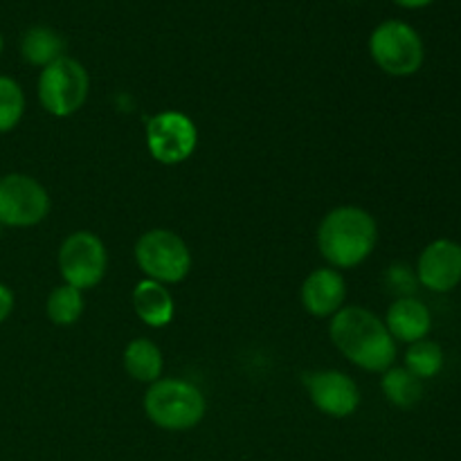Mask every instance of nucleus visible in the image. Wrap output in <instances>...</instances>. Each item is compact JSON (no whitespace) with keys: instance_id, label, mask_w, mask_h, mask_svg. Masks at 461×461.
I'll return each instance as SVG.
<instances>
[{"instance_id":"obj_18","label":"nucleus","mask_w":461,"mask_h":461,"mask_svg":"<svg viewBox=\"0 0 461 461\" xmlns=\"http://www.w3.org/2000/svg\"><path fill=\"white\" fill-rule=\"evenodd\" d=\"M84 309V291L68 286V284L54 288L45 302V313H48L50 322L57 327H72L75 322H79Z\"/></svg>"},{"instance_id":"obj_11","label":"nucleus","mask_w":461,"mask_h":461,"mask_svg":"<svg viewBox=\"0 0 461 461\" xmlns=\"http://www.w3.org/2000/svg\"><path fill=\"white\" fill-rule=\"evenodd\" d=\"M417 282L432 293H450L461 284V243L435 239L417 259Z\"/></svg>"},{"instance_id":"obj_3","label":"nucleus","mask_w":461,"mask_h":461,"mask_svg":"<svg viewBox=\"0 0 461 461\" xmlns=\"http://www.w3.org/2000/svg\"><path fill=\"white\" fill-rule=\"evenodd\" d=\"M205 396L194 383L183 378H160L144 394V412L149 421L167 432H185L196 428L205 417Z\"/></svg>"},{"instance_id":"obj_7","label":"nucleus","mask_w":461,"mask_h":461,"mask_svg":"<svg viewBox=\"0 0 461 461\" xmlns=\"http://www.w3.org/2000/svg\"><path fill=\"white\" fill-rule=\"evenodd\" d=\"M106 246L95 232L77 230V232L68 234L59 246V273L68 286L90 291L106 277Z\"/></svg>"},{"instance_id":"obj_16","label":"nucleus","mask_w":461,"mask_h":461,"mask_svg":"<svg viewBox=\"0 0 461 461\" xmlns=\"http://www.w3.org/2000/svg\"><path fill=\"white\" fill-rule=\"evenodd\" d=\"M21 54L30 66H39L43 70L45 66L63 57V39L50 27H30L21 39Z\"/></svg>"},{"instance_id":"obj_9","label":"nucleus","mask_w":461,"mask_h":461,"mask_svg":"<svg viewBox=\"0 0 461 461\" xmlns=\"http://www.w3.org/2000/svg\"><path fill=\"white\" fill-rule=\"evenodd\" d=\"M147 147L160 165H180L189 160L198 147V129L189 115L180 111H162L147 122Z\"/></svg>"},{"instance_id":"obj_23","label":"nucleus","mask_w":461,"mask_h":461,"mask_svg":"<svg viewBox=\"0 0 461 461\" xmlns=\"http://www.w3.org/2000/svg\"><path fill=\"white\" fill-rule=\"evenodd\" d=\"M3 50H5V39H3V34H0V54H3Z\"/></svg>"},{"instance_id":"obj_12","label":"nucleus","mask_w":461,"mask_h":461,"mask_svg":"<svg viewBox=\"0 0 461 461\" xmlns=\"http://www.w3.org/2000/svg\"><path fill=\"white\" fill-rule=\"evenodd\" d=\"M302 306L313 318H333L345 306L347 284L340 270L315 268L302 284Z\"/></svg>"},{"instance_id":"obj_14","label":"nucleus","mask_w":461,"mask_h":461,"mask_svg":"<svg viewBox=\"0 0 461 461\" xmlns=\"http://www.w3.org/2000/svg\"><path fill=\"white\" fill-rule=\"evenodd\" d=\"M133 309L147 327L162 329L174 320L176 302L165 284L142 279L133 288Z\"/></svg>"},{"instance_id":"obj_4","label":"nucleus","mask_w":461,"mask_h":461,"mask_svg":"<svg viewBox=\"0 0 461 461\" xmlns=\"http://www.w3.org/2000/svg\"><path fill=\"white\" fill-rule=\"evenodd\" d=\"M369 54L385 75L412 77L426 61V45L410 23L390 18L374 27L369 36Z\"/></svg>"},{"instance_id":"obj_22","label":"nucleus","mask_w":461,"mask_h":461,"mask_svg":"<svg viewBox=\"0 0 461 461\" xmlns=\"http://www.w3.org/2000/svg\"><path fill=\"white\" fill-rule=\"evenodd\" d=\"M399 7H405V9H423L428 7V5H432L435 0H394Z\"/></svg>"},{"instance_id":"obj_15","label":"nucleus","mask_w":461,"mask_h":461,"mask_svg":"<svg viewBox=\"0 0 461 461\" xmlns=\"http://www.w3.org/2000/svg\"><path fill=\"white\" fill-rule=\"evenodd\" d=\"M126 374L138 383H151L160 381L162 369H165V358H162L160 347L149 338H133L126 345L124 356H122Z\"/></svg>"},{"instance_id":"obj_17","label":"nucleus","mask_w":461,"mask_h":461,"mask_svg":"<svg viewBox=\"0 0 461 461\" xmlns=\"http://www.w3.org/2000/svg\"><path fill=\"white\" fill-rule=\"evenodd\" d=\"M381 390L387 403L401 410L414 408L423 399V381H419L405 367H390L387 372H383Z\"/></svg>"},{"instance_id":"obj_2","label":"nucleus","mask_w":461,"mask_h":461,"mask_svg":"<svg viewBox=\"0 0 461 461\" xmlns=\"http://www.w3.org/2000/svg\"><path fill=\"white\" fill-rule=\"evenodd\" d=\"M376 243V219L358 205L333 207L318 225V250L336 270L360 266L372 255Z\"/></svg>"},{"instance_id":"obj_13","label":"nucleus","mask_w":461,"mask_h":461,"mask_svg":"<svg viewBox=\"0 0 461 461\" xmlns=\"http://www.w3.org/2000/svg\"><path fill=\"white\" fill-rule=\"evenodd\" d=\"M383 322H385L387 331H390V336L396 342L412 345V342L428 338L432 329V313L421 300L403 295L396 302H392Z\"/></svg>"},{"instance_id":"obj_5","label":"nucleus","mask_w":461,"mask_h":461,"mask_svg":"<svg viewBox=\"0 0 461 461\" xmlns=\"http://www.w3.org/2000/svg\"><path fill=\"white\" fill-rule=\"evenodd\" d=\"M39 102L54 117H70L84 108L90 93L88 70L72 57H59L45 66L36 84Z\"/></svg>"},{"instance_id":"obj_10","label":"nucleus","mask_w":461,"mask_h":461,"mask_svg":"<svg viewBox=\"0 0 461 461\" xmlns=\"http://www.w3.org/2000/svg\"><path fill=\"white\" fill-rule=\"evenodd\" d=\"M311 403L322 414L333 419H345L358 410L360 390L354 378L338 369H318L304 376Z\"/></svg>"},{"instance_id":"obj_1","label":"nucleus","mask_w":461,"mask_h":461,"mask_svg":"<svg viewBox=\"0 0 461 461\" xmlns=\"http://www.w3.org/2000/svg\"><path fill=\"white\" fill-rule=\"evenodd\" d=\"M336 349L356 367L383 374L394 367L396 340L385 322L363 306H342L329 324Z\"/></svg>"},{"instance_id":"obj_8","label":"nucleus","mask_w":461,"mask_h":461,"mask_svg":"<svg viewBox=\"0 0 461 461\" xmlns=\"http://www.w3.org/2000/svg\"><path fill=\"white\" fill-rule=\"evenodd\" d=\"M50 194L27 174L0 176V225L3 228H34L50 214Z\"/></svg>"},{"instance_id":"obj_6","label":"nucleus","mask_w":461,"mask_h":461,"mask_svg":"<svg viewBox=\"0 0 461 461\" xmlns=\"http://www.w3.org/2000/svg\"><path fill=\"white\" fill-rule=\"evenodd\" d=\"M135 261L147 279L160 284H180L192 270V252L180 234L153 228L135 243Z\"/></svg>"},{"instance_id":"obj_20","label":"nucleus","mask_w":461,"mask_h":461,"mask_svg":"<svg viewBox=\"0 0 461 461\" xmlns=\"http://www.w3.org/2000/svg\"><path fill=\"white\" fill-rule=\"evenodd\" d=\"M25 115V93L14 77L0 75V135L21 124Z\"/></svg>"},{"instance_id":"obj_19","label":"nucleus","mask_w":461,"mask_h":461,"mask_svg":"<svg viewBox=\"0 0 461 461\" xmlns=\"http://www.w3.org/2000/svg\"><path fill=\"white\" fill-rule=\"evenodd\" d=\"M444 363L446 356L441 345H437L435 340L423 338V340L408 345L403 367L408 369V372H412L419 381H428V378L439 376L441 369H444Z\"/></svg>"},{"instance_id":"obj_21","label":"nucleus","mask_w":461,"mask_h":461,"mask_svg":"<svg viewBox=\"0 0 461 461\" xmlns=\"http://www.w3.org/2000/svg\"><path fill=\"white\" fill-rule=\"evenodd\" d=\"M14 304H16V297H14L12 288L0 282V324L7 322L9 315L14 313Z\"/></svg>"}]
</instances>
